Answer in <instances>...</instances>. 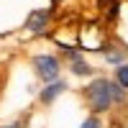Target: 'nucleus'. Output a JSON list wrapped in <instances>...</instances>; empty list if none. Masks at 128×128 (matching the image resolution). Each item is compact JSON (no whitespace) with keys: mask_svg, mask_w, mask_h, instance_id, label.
<instances>
[{"mask_svg":"<svg viewBox=\"0 0 128 128\" xmlns=\"http://www.w3.org/2000/svg\"><path fill=\"white\" fill-rule=\"evenodd\" d=\"M84 100H87L90 110L95 115H102L113 108V95H110V80L108 77H95L87 87H84Z\"/></svg>","mask_w":128,"mask_h":128,"instance_id":"1","label":"nucleus"},{"mask_svg":"<svg viewBox=\"0 0 128 128\" xmlns=\"http://www.w3.org/2000/svg\"><path fill=\"white\" fill-rule=\"evenodd\" d=\"M31 64H34V74H36L44 84L59 80V74H62V62H59V56H54V54H38V56H34Z\"/></svg>","mask_w":128,"mask_h":128,"instance_id":"2","label":"nucleus"},{"mask_svg":"<svg viewBox=\"0 0 128 128\" xmlns=\"http://www.w3.org/2000/svg\"><path fill=\"white\" fill-rule=\"evenodd\" d=\"M49 20H51V10L36 8V10H31L28 18H26V31H31V34H44L49 28Z\"/></svg>","mask_w":128,"mask_h":128,"instance_id":"3","label":"nucleus"},{"mask_svg":"<svg viewBox=\"0 0 128 128\" xmlns=\"http://www.w3.org/2000/svg\"><path fill=\"white\" fill-rule=\"evenodd\" d=\"M67 92V82H64L62 77L59 80H54V82H49V84H44V90L38 92V100L44 102V105H51L56 98H62V95Z\"/></svg>","mask_w":128,"mask_h":128,"instance_id":"4","label":"nucleus"},{"mask_svg":"<svg viewBox=\"0 0 128 128\" xmlns=\"http://www.w3.org/2000/svg\"><path fill=\"white\" fill-rule=\"evenodd\" d=\"M100 54L105 56V62L108 64H113V67H118V64H126V51H120V49H115V46H102V49H98Z\"/></svg>","mask_w":128,"mask_h":128,"instance_id":"5","label":"nucleus"},{"mask_svg":"<svg viewBox=\"0 0 128 128\" xmlns=\"http://www.w3.org/2000/svg\"><path fill=\"white\" fill-rule=\"evenodd\" d=\"M69 72L74 74V77H92V74H95V69L84 62V56L72 59V62H69Z\"/></svg>","mask_w":128,"mask_h":128,"instance_id":"6","label":"nucleus"},{"mask_svg":"<svg viewBox=\"0 0 128 128\" xmlns=\"http://www.w3.org/2000/svg\"><path fill=\"white\" fill-rule=\"evenodd\" d=\"M113 80L120 84V87L128 92V62L126 64H118V67H115V72H113Z\"/></svg>","mask_w":128,"mask_h":128,"instance_id":"7","label":"nucleus"},{"mask_svg":"<svg viewBox=\"0 0 128 128\" xmlns=\"http://www.w3.org/2000/svg\"><path fill=\"white\" fill-rule=\"evenodd\" d=\"M110 95H113V102H115V105H120V102H126V95H128V92H126L115 80H110Z\"/></svg>","mask_w":128,"mask_h":128,"instance_id":"8","label":"nucleus"},{"mask_svg":"<svg viewBox=\"0 0 128 128\" xmlns=\"http://www.w3.org/2000/svg\"><path fill=\"white\" fill-rule=\"evenodd\" d=\"M118 0H102V10H105V16H108V18H115V16H118Z\"/></svg>","mask_w":128,"mask_h":128,"instance_id":"9","label":"nucleus"},{"mask_svg":"<svg viewBox=\"0 0 128 128\" xmlns=\"http://www.w3.org/2000/svg\"><path fill=\"white\" fill-rule=\"evenodd\" d=\"M80 128H102V120H100V115H95V113H92V115H87V118L82 120Z\"/></svg>","mask_w":128,"mask_h":128,"instance_id":"10","label":"nucleus"},{"mask_svg":"<svg viewBox=\"0 0 128 128\" xmlns=\"http://www.w3.org/2000/svg\"><path fill=\"white\" fill-rule=\"evenodd\" d=\"M0 128H20V123L16 120V123H5V126H0Z\"/></svg>","mask_w":128,"mask_h":128,"instance_id":"11","label":"nucleus"}]
</instances>
